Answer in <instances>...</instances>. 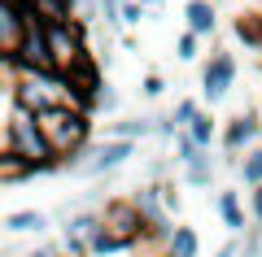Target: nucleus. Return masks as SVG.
<instances>
[{
  "label": "nucleus",
  "instance_id": "412c9836",
  "mask_svg": "<svg viewBox=\"0 0 262 257\" xmlns=\"http://www.w3.org/2000/svg\"><path fill=\"white\" fill-rule=\"evenodd\" d=\"M184 131H188V135H192V139H196V144H206V148H210V144H214V135H219V131H214V118H210V113H206V109L196 113V118H192V122H188V127H184Z\"/></svg>",
  "mask_w": 262,
  "mask_h": 257
},
{
  "label": "nucleus",
  "instance_id": "9d476101",
  "mask_svg": "<svg viewBox=\"0 0 262 257\" xmlns=\"http://www.w3.org/2000/svg\"><path fill=\"white\" fill-rule=\"evenodd\" d=\"M101 222L105 218L92 214V209L70 214V218H66V253H70V257H92V236H96Z\"/></svg>",
  "mask_w": 262,
  "mask_h": 257
},
{
  "label": "nucleus",
  "instance_id": "a878e982",
  "mask_svg": "<svg viewBox=\"0 0 262 257\" xmlns=\"http://www.w3.org/2000/svg\"><path fill=\"white\" fill-rule=\"evenodd\" d=\"M196 44H201V35H196V31H184L179 44H175V57L179 61H196Z\"/></svg>",
  "mask_w": 262,
  "mask_h": 257
},
{
  "label": "nucleus",
  "instance_id": "bb28decb",
  "mask_svg": "<svg viewBox=\"0 0 262 257\" xmlns=\"http://www.w3.org/2000/svg\"><path fill=\"white\" fill-rule=\"evenodd\" d=\"M196 113H201V109H196V101H179V105H175V113H170V122H175V127L184 131L188 122L196 118Z\"/></svg>",
  "mask_w": 262,
  "mask_h": 257
},
{
  "label": "nucleus",
  "instance_id": "6e6552de",
  "mask_svg": "<svg viewBox=\"0 0 262 257\" xmlns=\"http://www.w3.org/2000/svg\"><path fill=\"white\" fill-rule=\"evenodd\" d=\"M232 83H236V57L232 53H210L206 70H201V96H206L210 105H219L232 92Z\"/></svg>",
  "mask_w": 262,
  "mask_h": 257
},
{
  "label": "nucleus",
  "instance_id": "ddd939ff",
  "mask_svg": "<svg viewBox=\"0 0 262 257\" xmlns=\"http://www.w3.org/2000/svg\"><path fill=\"white\" fill-rule=\"evenodd\" d=\"M31 175H39V166H31L27 157H18L13 148H5V153H0V183H5V188L22 183V179H31Z\"/></svg>",
  "mask_w": 262,
  "mask_h": 257
},
{
  "label": "nucleus",
  "instance_id": "2f4dec72",
  "mask_svg": "<svg viewBox=\"0 0 262 257\" xmlns=\"http://www.w3.org/2000/svg\"><path fill=\"white\" fill-rule=\"evenodd\" d=\"M214 257H241V244H236V240H232V244H223V248H219Z\"/></svg>",
  "mask_w": 262,
  "mask_h": 257
},
{
  "label": "nucleus",
  "instance_id": "c756f323",
  "mask_svg": "<svg viewBox=\"0 0 262 257\" xmlns=\"http://www.w3.org/2000/svg\"><path fill=\"white\" fill-rule=\"evenodd\" d=\"M162 201H166L170 214H179V192H175V188H162Z\"/></svg>",
  "mask_w": 262,
  "mask_h": 257
},
{
  "label": "nucleus",
  "instance_id": "7c9ffc66",
  "mask_svg": "<svg viewBox=\"0 0 262 257\" xmlns=\"http://www.w3.org/2000/svg\"><path fill=\"white\" fill-rule=\"evenodd\" d=\"M249 205H253V218H258V227H262V188H253V201Z\"/></svg>",
  "mask_w": 262,
  "mask_h": 257
},
{
  "label": "nucleus",
  "instance_id": "39448f33",
  "mask_svg": "<svg viewBox=\"0 0 262 257\" xmlns=\"http://www.w3.org/2000/svg\"><path fill=\"white\" fill-rule=\"evenodd\" d=\"M9 70H53V48H48V22L31 9V22H27V35H22L18 53L5 57Z\"/></svg>",
  "mask_w": 262,
  "mask_h": 257
},
{
  "label": "nucleus",
  "instance_id": "c85d7f7f",
  "mask_svg": "<svg viewBox=\"0 0 262 257\" xmlns=\"http://www.w3.org/2000/svg\"><path fill=\"white\" fill-rule=\"evenodd\" d=\"M140 92L149 96V101H153V96H162V92H166V83H162V74H149V79L140 83Z\"/></svg>",
  "mask_w": 262,
  "mask_h": 257
},
{
  "label": "nucleus",
  "instance_id": "0eeeda50",
  "mask_svg": "<svg viewBox=\"0 0 262 257\" xmlns=\"http://www.w3.org/2000/svg\"><path fill=\"white\" fill-rule=\"evenodd\" d=\"M131 201H136V209H140V218H144V236L149 240H166L170 231V209H166V201H162V188H136L131 192Z\"/></svg>",
  "mask_w": 262,
  "mask_h": 257
},
{
  "label": "nucleus",
  "instance_id": "423d86ee",
  "mask_svg": "<svg viewBox=\"0 0 262 257\" xmlns=\"http://www.w3.org/2000/svg\"><path fill=\"white\" fill-rule=\"evenodd\" d=\"M101 218H105V227H110L127 248L140 244V236H144V218H140V209H136V201H131V196H114V201L101 209Z\"/></svg>",
  "mask_w": 262,
  "mask_h": 257
},
{
  "label": "nucleus",
  "instance_id": "b1692460",
  "mask_svg": "<svg viewBox=\"0 0 262 257\" xmlns=\"http://www.w3.org/2000/svg\"><path fill=\"white\" fill-rule=\"evenodd\" d=\"M92 109H101V113H114V109H118V92H114L110 83H101V87H96V96H92Z\"/></svg>",
  "mask_w": 262,
  "mask_h": 257
},
{
  "label": "nucleus",
  "instance_id": "dca6fc26",
  "mask_svg": "<svg viewBox=\"0 0 262 257\" xmlns=\"http://www.w3.org/2000/svg\"><path fill=\"white\" fill-rule=\"evenodd\" d=\"M105 135H118V139H144V135H158V118H122L110 122Z\"/></svg>",
  "mask_w": 262,
  "mask_h": 257
},
{
  "label": "nucleus",
  "instance_id": "7ed1b4c3",
  "mask_svg": "<svg viewBox=\"0 0 262 257\" xmlns=\"http://www.w3.org/2000/svg\"><path fill=\"white\" fill-rule=\"evenodd\" d=\"M131 157H136V139H101V144L83 148V153H75L70 161H61L70 175H83V179H96V175H110V170H118V166H127Z\"/></svg>",
  "mask_w": 262,
  "mask_h": 257
},
{
  "label": "nucleus",
  "instance_id": "4468645a",
  "mask_svg": "<svg viewBox=\"0 0 262 257\" xmlns=\"http://www.w3.org/2000/svg\"><path fill=\"white\" fill-rule=\"evenodd\" d=\"M196 253H201V240L192 227H175L162 244V257H196Z\"/></svg>",
  "mask_w": 262,
  "mask_h": 257
},
{
  "label": "nucleus",
  "instance_id": "1a4fd4ad",
  "mask_svg": "<svg viewBox=\"0 0 262 257\" xmlns=\"http://www.w3.org/2000/svg\"><path fill=\"white\" fill-rule=\"evenodd\" d=\"M27 22H31V5L27 0H0V53L13 57L27 35Z\"/></svg>",
  "mask_w": 262,
  "mask_h": 257
},
{
  "label": "nucleus",
  "instance_id": "6ab92c4d",
  "mask_svg": "<svg viewBox=\"0 0 262 257\" xmlns=\"http://www.w3.org/2000/svg\"><path fill=\"white\" fill-rule=\"evenodd\" d=\"M214 205H219V218H223L232 231H245V209H241V196L236 192H219Z\"/></svg>",
  "mask_w": 262,
  "mask_h": 257
},
{
  "label": "nucleus",
  "instance_id": "f03ea898",
  "mask_svg": "<svg viewBox=\"0 0 262 257\" xmlns=\"http://www.w3.org/2000/svg\"><path fill=\"white\" fill-rule=\"evenodd\" d=\"M5 148H13L18 157H27L31 166H39V175L53 170V166H61V157L53 153V144H48L35 109H22V105H13L9 122H5Z\"/></svg>",
  "mask_w": 262,
  "mask_h": 257
},
{
  "label": "nucleus",
  "instance_id": "473e14b6",
  "mask_svg": "<svg viewBox=\"0 0 262 257\" xmlns=\"http://www.w3.org/2000/svg\"><path fill=\"white\" fill-rule=\"evenodd\" d=\"M27 257H57V248H31Z\"/></svg>",
  "mask_w": 262,
  "mask_h": 257
},
{
  "label": "nucleus",
  "instance_id": "aec40b11",
  "mask_svg": "<svg viewBox=\"0 0 262 257\" xmlns=\"http://www.w3.org/2000/svg\"><path fill=\"white\" fill-rule=\"evenodd\" d=\"M236 35H241L249 48L262 53V13H241V18H236Z\"/></svg>",
  "mask_w": 262,
  "mask_h": 257
},
{
  "label": "nucleus",
  "instance_id": "cd10ccee",
  "mask_svg": "<svg viewBox=\"0 0 262 257\" xmlns=\"http://www.w3.org/2000/svg\"><path fill=\"white\" fill-rule=\"evenodd\" d=\"M96 9H101V0H75V13H79V22H92V18H96Z\"/></svg>",
  "mask_w": 262,
  "mask_h": 257
},
{
  "label": "nucleus",
  "instance_id": "f8f14e48",
  "mask_svg": "<svg viewBox=\"0 0 262 257\" xmlns=\"http://www.w3.org/2000/svg\"><path fill=\"white\" fill-rule=\"evenodd\" d=\"M184 18H188V31H196L201 39L214 35V27H219L214 5H210V0H188V5H184Z\"/></svg>",
  "mask_w": 262,
  "mask_h": 257
},
{
  "label": "nucleus",
  "instance_id": "20e7f679",
  "mask_svg": "<svg viewBox=\"0 0 262 257\" xmlns=\"http://www.w3.org/2000/svg\"><path fill=\"white\" fill-rule=\"evenodd\" d=\"M48 48H53V70L61 74V79L70 70H79V65L88 61V44H83L79 18L75 22H48Z\"/></svg>",
  "mask_w": 262,
  "mask_h": 257
},
{
  "label": "nucleus",
  "instance_id": "5701e85b",
  "mask_svg": "<svg viewBox=\"0 0 262 257\" xmlns=\"http://www.w3.org/2000/svg\"><path fill=\"white\" fill-rule=\"evenodd\" d=\"M184 179L192 188H210V179H214V161H196V166H184Z\"/></svg>",
  "mask_w": 262,
  "mask_h": 257
},
{
  "label": "nucleus",
  "instance_id": "393cba45",
  "mask_svg": "<svg viewBox=\"0 0 262 257\" xmlns=\"http://www.w3.org/2000/svg\"><path fill=\"white\" fill-rule=\"evenodd\" d=\"M144 18H149V5L144 0H127L122 5V27H140Z\"/></svg>",
  "mask_w": 262,
  "mask_h": 257
},
{
  "label": "nucleus",
  "instance_id": "f3484780",
  "mask_svg": "<svg viewBox=\"0 0 262 257\" xmlns=\"http://www.w3.org/2000/svg\"><path fill=\"white\" fill-rule=\"evenodd\" d=\"M175 161L179 166H196V161H210V148L206 144H196L192 135H188V131H175Z\"/></svg>",
  "mask_w": 262,
  "mask_h": 257
},
{
  "label": "nucleus",
  "instance_id": "2eb2a0df",
  "mask_svg": "<svg viewBox=\"0 0 262 257\" xmlns=\"http://www.w3.org/2000/svg\"><path fill=\"white\" fill-rule=\"evenodd\" d=\"M5 231L9 236H31V231H48V214H39V209H18V214H9L5 218Z\"/></svg>",
  "mask_w": 262,
  "mask_h": 257
},
{
  "label": "nucleus",
  "instance_id": "f257e3e1",
  "mask_svg": "<svg viewBox=\"0 0 262 257\" xmlns=\"http://www.w3.org/2000/svg\"><path fill=\"white\" fill-rule=\"evenodd\" d=\"M35 118H39L48 144H53V153L61 157V161H70L75 153H83V148H88L92 118H88L83 105H75V101H53V105H44V109H35Z\"/></svg>",
  "mask_w": 262,
  "mask_h": 257
},
{
  "label": "nucleus",
  "instance_id": "9b49d317",
  "mask_svg": "<svg viewBox=\"0 0 262 257\" xmlns=\"http://www.w3.org/2000/svg\"><path fill=\"white\" fill-rule=\"evenodd\" d=\"M262 135V122H258V113H236L232 122H227V131H223V148L232 157H241V153H249L253 148V139Z\"/></svg>",
  "mask_w": 262,
  "mask_h": 257
},
{
  "label": "nucleus",
  "instance_id": "72a5a7b5",
  "mask_svg": "<svg viewBox=\"0 0 262 257\" xmlns=\"http://www.w3.org/2000/svg\"><path fill=\"white\" fill-rule=\"evenodd\" d=\"M144 5H149V13H162V5H166V0H144Z\"/></svg>",
  "mask_w": 262,
  "mask_h": 257
},
{
  "label": "nucleus",
  "instance_id": "4be33fe9",
  "mask_svg": "<svg viewBox=\"0 0 262 257\" xmlns=\"http://www.w3.org/2000/svg\"><path fill=\"white\" fill-rule=\"evenodd\" d=\"M241 179H245L249 188H262V148H258V144L245 153V161H241Z\"/></svg>",
  "mask_w": 262,
  "mask_h": 257
},
{
  "label": "nucleus",
  "instance_id": "a211bd4d",
  "mask_svg": "<svg viewBox=\"0 0 262 257\" xmlns=\"http://www.w3.org/2000/svg\"><path fill=\"white\" fill-rule=\"evenodd\" d=\"M27 5L44 22H75L79 18V13H75V0H27Z\"/></svg>",
  "mask_w": 262,
  "mask_h": 257
}]
</instances>
